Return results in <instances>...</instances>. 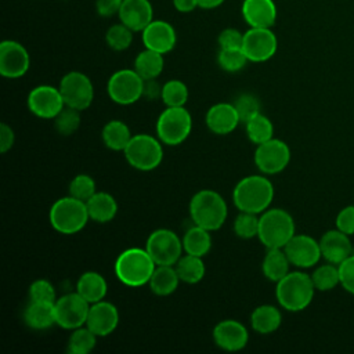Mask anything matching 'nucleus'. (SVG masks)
<instances>
[{
	"mask_svg": "<svg viewBox=\"0 0 354 354\" xmlns=\"http://www.w3.org/2000/svg\"><path fill=\"white\" fill-rule=\"evenodd\" d=\"M274 199V185L266 174L241 178L232 189V202L239 212L261 214Z\"/></svg>",
	"mask_w": 354,
	"mask_h": 354,
	"instance_id": "obj_1",
	"label": "nucleus"
},
{
	"mask_svg": "<svg viewBox=\"0 0 354 354\" xmlns=\"http://www.w3.org/2000/svg\"><path fill=\"white\" fill-rule=\"evenodd\" d=\"M315 290L311 275L303 271H289L277 282L275 296L283 310L299 313L311 304Z\"/></svg>",
	"mask_w": 354,
	"mask_h": 354,
	"instance_id": "obj_2",
	"label": "nucleus"
},
{
	"mask_svg": "<svg viewBox=\"0 0 354 354\" xmlns=\"http://www.w3.org/2000/svg\"><path fill=\"white\" fill-rule=\"evenodd\" d=\"M156 263L144 248H129L115 260V275L126 286L140 288L148 285Z\"/></svg>",
	"mask_w": 354,
	"mask_h": 354,
	"instance_id": "obj_3",
	"label": "nucleus"
},
{
	"mask_svg": "<svg viewBox=\"0 0 354 354\" xmlns=\"http://www.w3.org/2000/svg\"><path fill=\"white\" fill-rule=\"evenodd\" d=\"M189 217L195 225L212 231L218 230L227 220L225 199L213 189H201L189 201Z\"/></svg>",
	"mask_w": 354,
	"mask_h": 354,
	"instance_id": "obj_4",
	"label": "nucleus"
},
{
	"mask_svg": "<svg viewBox=\"0 0 354 354\" xmlns=\"http://www.w3.org/2000/svg\"><path fill=\"white\" fill-rule=\"evenodd\" d=\"M51 227L62 235L80 232L90 220L86 202L72 195L57 199L48 212Z\"/></svg>",
	"mask_w": 354,
	"mask_h": 354,
	"instance_id": "obj_5",
	"label": "nucleus"
},
{
	"mask_svg": "<svg viewBox=\"0 0 354 354\" xmlns=\"http://www.w3.org/2000/svg\"><path fill=\"white\" fill-rule=\"evenodd\" d=\"M259 221V241L267 248H283L296 234V225L292 214L281 207L264 210Z\"/></svg>",
	"mask_w": 354,
	"mask_h": 354,
	"instance_id": "obj_6",
	"label": "nucleus"
},
{
	"mask_svg": "<svg viewBox=\"0 0 354 354\" xmlns=\"http://www.w3.org/2000/svg\"><path fill=\"white\" fill-rule=\"evenodd\" d=\"M127 163L140 171L155 170L163 160V144L151 134H133L123 151Z\"/></svg>",
	"mask_w": 354,
	"mask_h": 354,
	"instance_id": "obj_7",
	"label": "nucleus"
},
{
	"mask_svg": "<svg viewBox=\"0 0 354 354\" xmlns=\"http://www.w3.org/2000/svg\"><path fill=\"white\" fill-rule=\"evenodd\" d=\"M156 137L163 145L183 144L192 130V116L185 106H166L156 120Z\"/></svg>",
	"mask_w": 354,
	"mask_h": 354,
	"instance_id": "obj_8",
	"label": "nucleus"
},
{
	"mask_svg": "<svg viewBox=\"0 0 354 354\" xmlns=\"http://www.w3.org/2000/svg\"><path fill=\"white\" fill-rule=\"evenodd\" d=\"M145 249L156 266H174L184 252L181 238L169 228L152 231L147 238Z\"/></svg>",
	"mask_w": 354,
	"mask_h": 354,
	"instance_id": "obj_9",
	"label": "nucleus"
},
{
	"mask_svg": "<svg viewBox=\"0 0 354 354\" xmlns=\"http://www.w3.org/2000/svg\"><path fill=\"white\" fill-rule=\"evenodd\" d=\"M144 79L134 69H119L106 83L108 97L119 105H131L142 98Z\"/></svg>",
	"mask_w": 354,
	"mask_h": 354,
	"instance_id": "obj_10",
	"label": "nucleus"
},
{
	"mask_svg": "<svg viewBox=\"0 0 354 354\" xmlns=\"http://www.w3.org/2000/svg\"><path fill=\"white\" fill-rule=\"evenodd\" d=\"M58 88L65 105L77 111L87 109L94 100V86L91 79L79 71H71L64 75Z\"/></svg>",
	"mask_w": 354,
	"mask_h": 354,
	"instance_id": "obj_11",
	"label": "nucleus"
},
{
	"mask_svg": "<svg viewBox=\"0 0 354 354\" xmlns=\"http://www.w3.org/2000/svg\"><path fill=\"white\" fill-rule=\"evenodd\" d=\"M55 324L64 329L73 330L86 325L90 303L76 290L58 297L54 303Z\"/></svg>",
	"mask_w": 354,
	"mask_h": 354,
	"instance_id": "obj_12",
	"label": "nucleus"
},
{
	"mask_svg": "<svg viewBox=\"0 0 354 354\" xmlns=\"http://www.w3.org/2000/svg\"><path fill=\"white\" fill-rule=\"evenodd\" d=\"M290 162V148L279 138H270L266 142L256 145L254 165L266 174H278L288 167Z\"/></svg>",
	"mask_w": 354,
	"mask_h": 354,
	"instance_id": "obj_13",
	"label": "nucleus"
},
{
	"mask_svg": "<svg viewBox=\"0 0 354 354\" xmlns=\"http://www.w3.org/2000/svg\"><path fill=\"white\" fill-rule=\"evenodd\" d=\"M242 50L249 62H266L278 50V39L271 28H249L243 33Z\"/></svg>",
	"mask_w": 354,
	"mask_h": 354,
	"instance_id": "obj_14",
	"label": "nucleus"
},
{
	"mask_svg": "<svg viewBox=\"0 0 354 354\" xmlns=\"http://www.w3.org/2000/svg\"><path fill=\"white\" fill-rule=\"evenodd\" d=\"M28 109L37 118L54 119L65 106L58 87L51 84H39L33 87L26 98Z\"/></svg>",
	"mask_w": 354,
	"mask_h": 354,
	"instance_id": "obj_15",
	"label": "nucleus"
},
{
	"mask_svg": "<svg viewBox=\"0 0 354 354\" xmlns=\"http://www.w3.org/2000/svg\"><path fill=\"white\" fill-rule=\"evenodd\" d=\"M30 66V57L24 44L17 40L0 43V75L6 79L22 77Z\"/></svg>",
	"mask_w": 354,
	"mask_h": 354,
	"instance_id": "obj_16",
	"label": "nucleus"
},
{
	"mask_svg": "<svg viewBox=\"0 0 354 354\" xmlns=\"http://www.w3.org/2000/svg\"><path fill=\"white\" fill-rule=\"evenodd\" d=\"M292 266L297 268H311L322 259L319 241L306 234H295L283 246Z\"/></svg>",
	"mask_w": 354,
	"mask_h": 354,
	"instance_id": "obj_17",
	"label": "nucleus"
},
{
	"mask_svg": "<svg viewBox=\"0 0 354 354\" xmlns=\"http://www.w3.org/2000/svg\"><path fill=\"white\" fill-rule=\"evenodd\" d=\"M141 40L145 48L165 55L176 47L177 33L173 25L167 21L152 19L141 32Z\"/></svg>",
	"mask_w": 354,
	"mask_h": 354,
	"instance_id": "obj_18",
	"label": "nucleus"
},
{
	"mask_svg": "<svg viewBox=\"0 0 354 354\" xmlns=\"http://www.w3.org/2000/svg\"><path fill=\"white\" fill-rule=\"evenodd\" d=\"M213 340L224 351H239L249 342L246 326L236 319H223L213 328Z\"/></svg>",
	"mask_w": 354,
	"mask_h": 354,
	"instance_id": "obj_19",
	"label": "nucleus"
},
{
	"mask_svg": "<svg viewBox=\"0 0 354 354\" xmlns=\"http://www.w3.org/2000/svg\"><path fill=\"white\" fill-rule=\"evenodd\" d=\"M119 325V311L116 306L106 300L90 304L86 326H88L98 337L111 335Z\"/></svg>",
	"mask_w": 354,
	"mask_h": 354,
	"instance_id": "obj_20",
	"label": "nucleus"
},
{
	"mask_svg": "<svg viewBox=\"0 0 354 354\" xmlns=\"http://www.w3.org/2000/svg\"><path fill=\"white\" fill-rule=\"evenodd\" d=\"M319 248L322 259L336 266H339L354 253L350 235L342 232L337 228L329 230L322 234V236L319 238Z\"/></svg>",
	"mask_w": 354,
	"mask_h": 354,
	"instance_id": "obj_21",
	"label": "nucleus"
},
{
	"mask_svg": "<svg viewBox=\"0 0 354 354\" xmlns=\"http://www.w3.org/2000/svg\"><path fill=\"white\" fill-rule=\"evenodd\" d=\"M205 123L212 133L217 136H227L238 127L241 119L234 104L217 102L207 109Z\"/></svg>",
	"mask_w": 354,
	"mask_h": 354,
	"instance_id": "obj_22",
	"label": "nucleus"
},
{
	"mask_svg": "<svg viewBox=\"0 0 354 354\" xmlns=\"http://www.w3.org/2000/svg\"><path fill=\"white\" fill-rule=\"evenodd\" d=\"M118 17L133 32H142L153 19V7L149 0H123Z\"/></svg>",
	"mask_w": 354,
	"mask_h": 354,
	"instance_id": "obj_23",
	"label": "nucleus"
},
{
	"mask_svg": "<svg viewBox=\"0 0 354 354\" xmlns=\"http://www.w3.org/2000/svg\"><path fill=\"white\" fill-rule=\"evenodd\" d=\"M241 12L250 28H272L278 17L274 0H243Z\"/></svg>",
	"mask_w": 354,
	"mask_h": 354,
	"instance_id": "obj_24",
	"label": "nucleus"
},
{
	"mask_svg": "<svg viewBox=\"0 0 354 354\" xmlns=\"http://www.w3.org/2000/svg\"><path fill=\"white\" fill-rule=\"evenodd\" d=\"M25 324L35 330H44L55 324L54 303L30 300L24 311Z\"/></svg>",
	"mask_w": 354,
	"mask_h": 354,
	"instance_id": "obj_25",
	"label": "nucleus"
},
{
	"mask_svg": "<svg viewBox=\"0 0 354 354\" xmlns=\"http://www.w3.org/2000/svg\"><path fill=\"white\" fill-rule=\"evenodd\" d=\"M87 212L90 216V220L105 224L115 218L118 213V202L116 199L105 191H97L87 202Z\"/></svg>",
	"mask_w": 354,
	"mask_h": 354,
	"instance_id": "obj_26",
	"label": "nucleus"
},
{
	"mask_svg": "<svg viewBox=\"0 0 354 354\" xmlns=\"http://www.w3.org/2000/svg\"><path fill=\"white\" fill-rule=\"evenodd\" d=\"M76 292L93 304L105 299L108 293V283L100 272L86 271L76 282Z\"/></svg>",
	"mask_w": 354,
	"mask_h": 354,
	"instance_id": "obj_27",
	"label": "nucleus"
},
{
	"mask_svg": "<svg viewBox=\"0 0 354 354\" xmlns=\"http://www.w3.org/2000/svg\"><path fill=\"white\" fill-rule=\"evenodd\" d=\"M282 324V314L278 307L272 304L257 306L250 314L252 329L260 335H270L275 332Z\"/></svg>",
	"mask_w": 354,
	"mask_h": 354,
	"instance_id": "obj_28",
	"label": "nucleus"
},
{
	"mask_svg": "<svg viewBox=\"0 0 354 354\" xmlns=\"http://www.w3.org/2000/svg\"><path fill=\"white\" fill-rule=\"evenodd\" d=\"M180 277L174 266H156L148 286L156 296H169L174 293L180 285Z\"/></svg>",
	"mask_w": 354,
	"mask_h": 354,
	"instance_id": "obj_29",
	"label": "nucleus"
},
{
	"mask_svg": "<svg viewBox=\"0 0 354 354\" xmlns=\"http://www.w3.org/2000/svg\"><path fill=\"white\" fill-rule=\"evenodd\" d=\"M290 266L292 264L283 248H271V249H267V253L263 259L261 271L268 281L277 283L290 271L289 270Z\"/></svg>",
	"mask_w": 354,
	"mask_h": 354,
	"instance_id": "obj_30",
	"label": "nucleus"
},
{
	"mask_svg": "<svg viewBox=\"0 0 354 354\" xmlns=\"http://www.w3.org/2000/svg\"><path fill=\"white\" fill-rule=\"evenodd\" d=\"M102 141L106 148L112 151H124L127 144L130 142L133 133L130 131V127L119 119H112L105 123L101 133Z\"/></svg>",
	"mask_w": 354,
	"mask_h": 354,
	"instance_id": "obj_31",
	"label": "nucleus"
},
{
	"mask_svg": "<svg viewBox=\"0 0 354 354\" xmlns=\"http://www.w3.org/2000/svg\"><path fill=\"white\" fill-rule=\"evenodd\" d=\"M181 241H183V249L185 253L199 256V257L206 256L212 248L210 231L195 224L184 232Z\"/></svg>",
	"mask_w": 354,
	"mask_h": 354,
	"instance_id": "obj_32",
	"label": "nucleus"
},
{
	"mask_svg": "<svg viewBox=\"0 0 354 354\" xmlns=\"http://www.w3.org/2000/svg\"><path fill=\"white\" fill-rule=\"evenodd\" d=\"M163 66H165L163 54L149 48H144L137 54L133 69L144 80H148V79H156L162 73Z\"/></svg>",
	"mask_w": 354,
	"mask_h": 354,
	"instance_id": "obj_33",
	"label": "nucleus"
},
{
	"mask_svg": "<svg viewBox=\"0 0 354 354\" xmlns=\"http://www.w3.org/2000/svg\"><path fill=\"white\" fill-rule=\"evenodd\" d=\"M180 281L184 283H198L205 277L206 268L202 257L194 254H183L178 261L174 264Z\"/></svg>",
	"mask_w": 354,
	"mask_h": 354,
	"instance_id": "obj_34",
	"label": "nucleus"
},
{
	"mask_svg": "<svg viewBox=\"0 0 354 354\" xmlns=\"http://www.w3.org/2000/svg\"><path fill=\"white\" fill-rule=\"evenodd\" d=\"M245 130L249 141L256 145L266 142L274 137L272 122L261 112L245 122Z\"/></svg>",
	"mask_w": 354,
	"mask_h": 354,
	"instance_id": "obj_35",
	"label": "nucleus"
},
{
	"mask_svg": "<svg viewBox=\"0 0 354 354\" xmlns=\"http://www.w3.org/2000/svg\"><path fill=\"white\" fill-rule=\"evenodd\" d=\"M97 339L98 336L88 326H79L72 330L66 350L69 354H88L95 347Z\"/></svg>",
	"mask_w": 354,
	"mask_h": 354,
	"instance_id": "obj_36",
	"label": "nucleus"
},
{
	"mask_svg": "<svg viewBox=\"0 0 354 354\" xmlns=\"http://www.w3.org/2000/svg\"><path fill=\"white\" fill-rule=\"evenodd\" d=\"M313 283L317 290L319 292H329L340 285L339 277V267L332 263H325L318 266L311 274Z\"/></svg>",
	"mask_w": 354,
	"mask_h": 354,
	"instance_id": "obj_37",
	"label": "nucleus"
},
{
	"mask_svg": "<svg viewBox=\"0 0 354 354\" xmlns=\"http://www.w3.org/2000/svg\"><path fill=\"white\" fill-rule=\"evenodd\" d=\"M188 87L184 82L178 79L167 80L162 86V102L166 106H185L188 101Z\"/></svg>",
	"mask_w": 354,
	"mask_h": 354,
	"instance_id": "obj_38",
	"label": "nucleus"
},
{
	"mask_svg": "<svg viewBox=\"0 0 354 354\" xmlns=\"http://www.w3.org/2000/svg\"><path fill=\"white\" fill-rule=\"evenodd\" d=\"M133 30L124 24L119 22L108 28L105 33V41L108 47L113 51H124L133 43Z\"/></svg>",
	"mask_w": 354,
	"mask_h": 354,
	"instance_id": "obj_39",
	"label": "nucleus"
},
{
	"mask_svg": "<svg viewBox=\"0 0 354 354\" xmlns=\"http://www.w3.org/2000/svg\"><path fill=\"white\" fill-rule=\"evenodd\" d=\"M249 62L242 48H220L217 53V64L225 72H238Z\"/></svg>",
	"mask_w": 354,
	"mask_h": 354,
	"instance_id": "obj_40",
	"label": "nucleus"
},
{
	"mask_svg": "<svg viewBox=\"0 0 354 354\" xmlns=\"http://www.w3.org/2000/svg\"><path fill=\"white\" fill-rule=\"evenodd\" d=\"M260 214L250 212H239L234 220V232L241 239H252L259 234Z\"/></svg>",
	"mask_w": 354,
	"mask_h": 354,
	"instance_id": "obj_41",
	"label": "nucleus"
},
{
	"mask_svg": "<svg viewBox=\"0 0 354 354\" xmlns=\"http://www.w3.org/2000/svg\"><path fill=\"white\" fill-rule=\"evenodd\" d=\"M80 126V111L71 106L64 109L54 118V127L61 136H72Z\"/></svg>",
	"mask_w": 354,
	"mask_h": 354,
	"instance_id": "obj_42",
	"label": "nucleus"
},
{
	"mask_svg": "<svg viewBox=\"0 0 354 354\" xmlns=\"http://www.w3.org/2000/svg\"><path fill=\"white\" fill-rule=\"evenodd\" d=\"M97 192L95 181L91 176L80 173L76 174L69 183V195L87 202Z\"/></svg>",
	"mask_w": 354,
	"mask_h": 354,
	"instance_id": "obj_43",
	"label": "nucleus"
},
{
	"mask_svg": "<svg viewBox=\"0 0 354 354\" xmlns=\"http://www.w3.org/2000/svg\"><path fill=\"white\" fill-rule=\"evenodd\" d=\"M232 104H234V106H235V109H236V112L239 115L241 122H243V123L261 112L260 111L261 109L260 101L252 93H242V94H239Z\"/></svg>",
	"mask_w": 354,
	"mask_h": 354,
	"instance_id": "obj_44",
	"label": "nucleus"
},
{
	"mask_svg": "<svg viewBox=\"0 0 354 354\" xmlns=\"http://www.w3.org/2000/svg\"><path fill=\"white\" fill-rule=\"evenodd\" d=\"M29 300L55 303L57 292L54 285L50 281L43 278L33 281L29 286Z\"/></svg>",
	"mask_w": 354,
	"mask_h": 354,
	"instance_id": "obj_45",
	"label": "nucleus"
},
{
	"mask_svg": "<svg viewBox=\"0 0 354 354\" xmlns=\"http://www.w3.org/2000/svg\"><path fill=\"white\" fill-rule=\"evenodd\" d=\"M339 277H340V286L354 295V253L348 256L344 261L339 266Z\"/></svg>",
	"mask_w": 354,
	"mask_h": 354,
	"instance_id": "obj_46",
	"label": "nucleus"
},
{
	"mask_svg": "<svg viewBox=\"0 0 354 354\" xmlns=\"http://www.w3.org/2000/svg\"><path fill=\"white\" fill-rule=\"evenodd\" d=\"M220 48H242L243 33L235 28H225L217 37Z\"/></svg>",
	"mask_w": 354,
	"mask_h": 354,
	"instance_id": "obj_47",
	"label": "nucleus"
},
{
	"mask_svg": "<svg viewBox=\"0 0 354 354\" xmlns=\"http://www.w3.org/2000/svg\"><path fill=\"white\" fill-rule=\"evenodd\" d=\"M335 225L347 235H354V205L344 206L336 216Z\"/></svg>",
	"mask_w": 354,
	"mask_h": 354,
	"instance_id": "obj_48",
	"label": "nucleus"
},
{
	"mask_svg": "<svg viewBox=\"0 0 354 354\" xmlns=\"http://www.w3.org/2000/svg\"><path fill=\"white\" fill-rule=\"evenodd\" d=\"M123 0H95V11L100 17L108 18L119 12Z\"/></svg>",
	"mask_w": 354,
	"mask_h": 354,
	"instance_id": "obj_49",
	"label": "nucleus"
},
{
	"mask_svg": "<svg viewBox=\"0 0 354 354\" xmlns=\"http://www.w3.org/2000/svg\"><path fill=\"white\" fill-rule=\"evenodd\" d=\"M14 142H15V133L12 127L3 122L0 124V152L1 153L8 152L12 148Z\"/></svg>",
	"mask_w": 354,
	"mask_h": 354,
	"instance_id": "obj_50",
	"label": "nucleus"
},
{
	"mask_svg": "<svg viewBox=\"0 0 354 354\" xmlns=\"http://www.w3.org/2000/svg\"><path fill=\"white\" fill-rule=\"evenodd\" d=\"M162 97V86L156 82V79H148L144 80V88H142V98L148 101H153L156 98Z\"/></svg>",
	"mask_w": 354,
	"mask_h": 354,
	"instance_id": "obj_51",
	"label": "nucleus"
},
{
	"mask_svg": "<svg viewBox=\"0 0 354 354\" xmlns=\"http://www.w3.org/2000/svg\"><path fill=\"white\" fill-rule=\"evenodd\" d=\"M173 7L178 12H191L195 8H198V1L196 0H173Z\"/></svg>",
	"mask_w": 354,
	"mask_h": 354,
	"instance_id": "obj_52",
	"label": "nucleus"
},
{
	"mask_svg": "<svg viewBox=\"0 0 354 354\" xmlns=\"http://www.w3.org/2000/svg\"><path fill=\"white\" fill-rule=\"evenodd\" d=\"M198 1V7L203 8V10H213L220 7L225 0H196Z\"/></svg>",
	"mask_w": 354,
	"mask_h": 354,
	"instance_id": "obj_53",
	"label": "nucleus"
}]
</instances>
